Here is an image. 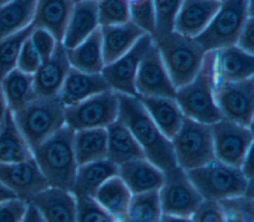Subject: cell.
I'll return each instance as SVG.
<instances>
[{"mask_svg":"<svg viewBox=\"0 0 254 222\" xmlns=\"http://www.w3.org/2000/svg\"><path fill=\"white\" fill-rule=\"evenodd\" d=\"M118 119L131 131L145 157L163 171L178 166L171 140L162 133L138 97L118 94Z\"/></svg>","mask_w":254,"mask_h":222,"instance_id":"cell-1","label":"cell"},{"mask_svg":"<svg viewBox=\"0 0 254 222\" xmlns=\"http://www.w3.org/2000/svg\"><path fill=\"white\" fill-rule=\"evenodd\" d=\"M74 130L64 125L33 150V156L50 186L71 191L77 161L73 146Z\"/></svg>","mask_w":254,"mask_h":222,"instance_id":"cell-2","label":"cell"},{"mask_svg":"<svg viewBox=\"0 0 254 222\" xmlns=\"http://www.w3.org/2000/svg\"><path fill=\"white\" fill-rule=\"evenodd\" d=\"M175 99L186 117L207 124L222 118L214 100L213 52H206L197 74L177 89Z\"/></svg>","mask_w":254,"mask_h":222,"instance_id":"cell-3","label":"cell"},{"mask_svg":"<svg viewBox=\"0 0 254 222\" xmlns=\"http://www.w3.org/2000/svg\"><path fill=\"white\" fill-rule=\"evenodd\" d=\"M203 200L223 201L248 195L249 179L241 167H235L214 158L207 164L186 171Z\"/></svg>","mask_w":254,"mask_h":222,"instance_id":"cell-4","label":"cell"},{"mask_svg":"<svg viewBox=\"0 0 254 222\" xmlns=\"http://www.w3.org/2000/svg\"><path fill=\"white\" fill-rule=\"evenodd\" d=\"M12 113L32 152L65 125L64 106L57 97H37L21 110Z\"/></svg>","mask_w":254,"mask_h":222,"instance_id":"cell-5","label":"cell"},{"mask_svg":"<svg viewBox=\"0 0 254 222\" xmlns=\"http://www.w3.org/2000/svg\"><path fill=\"white\" fill-rule=\"evenodd\" d=\"M153 41L176 89L193 79L206 54L194 38L186 37L173 31Z\"/></svg>","mask_w":254,"mask_h":222,"instance_id":"cell-6","label":"cell"},{"mask_svg":"<svg viewBox=\"0 0 254 222\" xmlns=\"http://www.w3.org/2000/svg\"><path fill=\"white\" fill-rule=\"evenodd\" d=\"M250 17L252 0H223L207 27L194 39L205 53L235 45Z\"/></svg>","mask_w":254,"mask_h":222,"instance_id":"cell-7","label":"cell"},{"mask_svg":"<svg viewBox=\"0 0 254 222\" xmlns=\"http://www.w3.org/2000/svg\"><path fill=\"white\" fill-rule=\"evenodd\" d=\"M171 142L177 165L186 171L201 167L215 158L210 124L185 116Z\"/></svg>","mask_w":254,"mask_h":222,"instance_id":"cell-8","label":"cell"},{"mask_svg":"<svg viewBox=\"0 0 254 222\" xmlns=\"http://www.w3.org/2000/svg\"><path fill=\"white\" fill-rule=\"evenodd\" d=\"M118 94L112 90L64 107L65 124L74 131L106 127L118 118Z\"/></svg>","mask_w":254,"mask_h":222,"instance_id":"cell-9","label":"cell"},{"mask_svg":"<svg viewBox=\"0 0 254 222\" xmlns=\"http://www.w3.org/2000/svg\"><path fill=\"white\" fill-rule=\"evenodd\" d=\"M213 151L217 160L241 167L251 154L253 133L251 126H245L226 118L210 124Z\"/></svg>","mask_w":254,"mask_h":222,"instance_id":"cell-10","label":"cell"},{"mask_svg":"<svg viewBox=\"0 0 254 222\" xmlns=\"http://www.w3.org/2000/svg\"><path fill=\"white\" fill-rule=\"evenodd\" d=\"M158 192L163 214L191 217L203 200L186 170L179 166L164 171V182Z\"/></svg>","mask_w":254,"mask_h":222,"instance_id":"cell-11","label":"cell"},{"mask_svg":"<svg viewBox=\"0 0 254 222\" xmlns=\"http://www.w3.org/2000/svg\"><path fill=\"white\" fill-rule=\"evenodd\" d=\"M214 100L223 118L245 126H252L254 78L214 85Z\"/></svg>","mask_w":254,"mask_h":222,"instance_id":"cell-12","label":"cell"},{"mask_svg":"<svg viewBox=\"0 0 254 222\" xmlns=\"http://www.w3.org/2000/svg\"><path fill=\"white\" fill-rule=\"evenodd\" d=\"M152 43V37L145 34L127 53L103 67L101 75L110 90L117 94L138 97L135 90L137 70L142 57Z\"/></svg>","mask_w":254,"mask_h":222,"instance_id":"cell-13","label":"cell"},{"mask_svg":"<svg viewBox=\"0 0 254 222\" xmlns=\"http://www.w3.org/2000/svg\"><path fill=\"white\" fill-rule=\"evenodd\" d=\"M135 90L138 97H176L177 89L169 77L154 41L140 61L135 79Z\"/></svg>","mask_w":254,"mask_h":222,"instance_id":"cell-14","label":"cell"},{"mask_svg":"<svg viewBox=\"0 0 254 222\" xmlns=\"http://www.w3.org/2000/svg\"><path fill=\"white\" fill-rule=\"evenodd\" d=\"M0 182L11 190L16 198L28 203L50 186L34 156L20 162L0 164Z\"/></svg>","mask_w":254,"mask_h":222,"instance_id":"cell-15","label":"cell"},{"mask_svg":"<svg viewBox=\"0 0 254 222\" xmlns=\"http://www.w3.org/2000/svg\"><path fill=\"white\" fill-rule=\"evenodd\" d=\"M213 52L214 85L243 81L253 78L254 56L236 45Z\"/></svg>","mask_w":254,"mask_h":222,"instance_id":"cell-16","label":"cell"},{"mask_svg":"<svg viewBox=\"0 0 254 222\" xmlns=\"http://www.w3.org/2000/svg\"><path fill=\"white\" fill-rule=\"evenodd\" d=\"M70 68L66 49L63 43L58 42L50 58L43 61L33 75L37 97H57Z\"/></svg>","mask_w":254,"mask_h":222,"instance_id":"cell-17","label":"cell"},{"mask_svg":"<svg viewBox=\"0 0 254 222\" xmlns=\"http://www.w3.org/2000/svg\"><path fill=\"white\" fill-rule=\"evenodd\" d=\"M29 203L36 207L44 222H76V199L71 191L49 186Z\"/></svg>","mask_w":254,"mask_h":222,"instance_id":"cell-18","label":"cell"},{"mask_svg":"<svg viewBox=\"0 0 254 222\" xmlns=\"http://www.w3.org/2000/svg\"><path fill=\"white\" fill-rule=\"evenodd\" d=\"M219 5L217 0H183L176 17L174 32L195 38L207 27Z\"/></svg>","mask_w":254,"mask_h":222,"instance_id":"cell-19","label":"cell"},{"mask_svg":"<svg viewBox=\"0 0 254 222\" xmlns=\"http://www.w3.org/2000/svg\"><path fill=\"white\" fill-rule=\"evenodd\" d=\"M108 90L110 88L101 73H85L70 68L57 98L64 107H68Z\"/></svg>","mask_w":254,"mask_h":222,"instance_id":"cell-20","label":"cell"},{"mask_svg":"<svg viewBox=\"0 0 254 222\" xmlns=\"http://www.w3.org/2000/svg\"><path fill=\"white\" fill-rule=\"evenodd\" d=\"M73 6L72 0H36L32 25L48 31L62 43Z\"/></svg>","mask_w":254,"mask_h":222,"instance_id":"cell-21","label":"cell"},{"mask_svg":"<svg viewBox=\"0 0 254 222\" xmlns=\"http://www.w3.org/2000/svg\"><path fill=\"white\" fill-rule=\"evenodd\" d=\"M118 175L132 194L159 191L164 182V171L147 158H138L119 165Z\"/></svg>","mask_w":254,"mask_h":222,"instance_id":"cell-22","label":"cell"},{"mask_svg":"<svg viewBox=\"0 0 254 222\" xmlns=\"http://www.w3.org/2000/svg\"><path fill=\"white\" fill-rule=\"evenodd\" d=\"M100 34L104 64L108 65L127 53L146 33L129 20L122 24L100 26Z\"/></svg>","mask_w":254,"mask_h":222,"instance_id":"cell-23","label":"cell"},{"mask_svg":"<svg viewBox=\"0 0 254 222\" xmlns=\"http://www.w3.org/2000/svg\"><path fill=\"white\" fill-rule=\"evenodd\" d=\"M99 28L97 2L80 1L74 3L68 20L63 45L66 50L72 49Z\"/></svg>","mask_w":254,"mask_h":222,"instance_id":"cell-24","label":"cell"},{"mask_svg":"<svg viewBox=\"0 0 254 222\" xmlns=\"http://www.w3.org/2000/svg\"><path fill=\"white\" fill-rule=\"evenodd\" d=\"M138 99L162 133L171 140L185 117L176 99L145 96H139Z\"/></svg>","mask_w":254,"mask_h":222,"instance_id":"cell-25","label":"cell"},{"mask_svg":"<svg viewBox=\"0 0 254 222\" xmlns=\"http://www.w3.org/2000/svg\"><path fill=\"white\" fill-rule=\"evenodd\" d=\"M107 134V158L118 166L145 154L128 127L118 118L105 127Z\"/></svg>","mask_w":254,"mask_h":222,"instance_id":"cell-26","label":"cell"},{"mask_svg":"<svg viewBox=\"0 0 254 222\" xmlns=\"http://www.w3.org/2000/svg\"><path fill=\"white\" fill-rule=\"evenodd\" d=\"M118 174V165L107 157L77 166L71 192L75 197H93L99 186Z\"/></svg>","mask_w":254,"mask_h":222,"instance_id":"cell-27","label":"cell"},{"mask_svg":"<svg viewBox=\"0 0 254 222\" xmlns=\"http://www.w3.org/2000/svg\"><path fill=\"white\" fill-rule=\"evenodd\" d=\"M71 68L85 73H101L105 66L102 53L100 26L72 49L66 50Z\"/></svg>","mask_w":254,"mask_h":222,"instance_id":"cell-28","label":"cell"},{"mask_svg":"<svg viewBox=\"0 0 254 222\" xmlns=\"http://www.w3.org/2000/svg\"><path fill=\"white\" fill-rule=\"evenodd\" d=\"M33 157V152L20 131L13 113L8 111L0 127V164H10Z\"/></svg>","mask_w":254,"mask_h":222,"instance_id":"cell-29","label":"cell"},{"mask_svg":"<svg viewBox=\"0 0 254 222\" xmlns=\"http://www.w3.org/2000/svg\"><path fill=\"white\" fill-rule=\"evenodd\" d=\"M132 193L117 174L103 182L93 195L95 201L118 222L124 219Z\"/></svg>","mask_w":254,"mask_h":222,"instance_id":"cell-30","label":"cell"},{"mask_svg":"<svg viewBox=\"0 0 254 222\" xmlns=\"http://www.w3.org/2000/svg\"><path fill=\"white\" fill-rule=\"evenodd\" d=\"M0 86L9 111L15 112L37 98L33 75L24 73L17 68L8 73Z\"/></svg>","mask_w":254,"mask_h":222,"instance_id":"cell-31","label":"cell"},{"mask_svg":"<svg viewBox=\"0 0 254 222\" xmlns=\"http://www.w3.org/2000/svg\"><path fill=\"white\" fill-rule=\"evenodd\" d=\"M73 146L78 165L106 158L107 134L105 127L74 131Z\"/></svg>","mask_w":254,"mask_h":222,"instance_id":"cell-32","label":"cell"},{"mask_svg":"<svg viewBox=\"0 0 254 222\" xmlns=\"http://www.w3.org/2000/svg\"><path fill=\"white\" fill-rule=\"evenodd\" d=\"M36 0H11L0 6V40L30 26Z\"/></svg>","mask_w":254,"mask_h":222,"instance_id":"cell-33","label":"cell"},{"mask_svg":"<svg viewBox=\"0 0 254 222\" xmlns=\"http://www.w3.org/2000/svg\"><path fill=\"white\" fill-rule=\"evenodd\" d=\"M162 215L158 191L133 194L122 222H159Z\"/></svg>","mask_w":254,"mask_h":222,"instance_id":"cell-34","label":"cell"},{"mask_svg":"<svg viewBox=\"0 0 254 222\" xmlns=\"http://www.w3.org/2000/svg\"><path fill=\"white\" fill-rule=\"evenodd\" d=\"M34 27L25 29L0 40V81L17 68V61L24 42L30 37Z\"/></svg>","mask_w":254,"mask_h":222,"instance_id":"cell-35","label":"cell"},{"mask_svg":"<svg viewBox=\"0 0 254 222\" xmlns=\"http://www.w3.org/2000/svg\"><path fill=\"white\" fill-rule=\"evenodd\" d=\"M183 0H153L155 12V31L153 40L160 39L174 31L177 14Z\"/></svg>","mask_w":254,"mask_h":222,"instance_id":"cell-36","label":"cell"},{"mask_svg":"<svg viewBox=\"0 0 254 222\" xmlns=\"http://www.w3.org/2000/svg\"><path fill=\"white\" fill-rule=\"evenodd\" d=\"M99 26L122 24L130 20L129 4L126 0L97 1Z\"/></svg>","mask_w":254,"mask_h":222,"instance_id":"cell-37","label":"cell"},{"mask_svg":"<svg viewBox=\"0 0 254 222\" xmlns=\"http://www.w3.org/2000/svg\"><path fill=\"white\" fill-rule=\"evenodd\" d=\"M75 199L76 222H118L93 197L77 196Z\"/></svg>","mask_w":254,"mask_h":222,"instance_id":"cell-38","label":"cell"},{"mask_svg":"<svg viewBox=\"0 0 254 222\" xmlns=\"http://www.w3.org/2000/svg\"><path fill=\"white\" fill-rule=\"evenodd\" d=\"M130 21L146 34L152 36L155 31V12L153 0H143L129 5Z\"/></svg>","mask_w":254,"mask_h":222,"instance_id":"cell-39","label":"cell"},{"mask_svg":"<svg viewBox=\"0 0 254 222\" xmlns=\"http://www.w3.org/2000/svg\"><path fill=\"white\" fill-rule=\"evenodd\" d=\"M190 218L192 222H227L220 202L213 200H202Z\"/></svg>","mask_w":254,"mask_h":222,"instance_id":"cell-40","label":"cell"},{"mask_svg":"<svg viewBox=\"0 0 254 222\" xmlns=\"http://www.w3.org/2000/svg\"><path fill=\"white\" fill-rule=\"evenodd\" d=\"M30 40L42 62L50 58L58 43L51 33L40 28L33 29L30 35Z\"/></svg>","mask_w":254,"mask_h":222,"instance_id":"cell-41","label":"cell"},{"mask_svg":"<svg viewBox=\"0 0 254 222\" xmlns=\"http://www.w3.org/2000/svg\"><path fill=\"white\" fill-rule=\"evenodd\" d=\"M29 203L19 198H11L0 202V222H22Z\"/></svg>","mask_w":254,"mask_h":222,"instance_id":"cell-42","label":"cell"},{"mask_svg":"<svg viewBox=\"0 0 254 222\" xmlns=\"http://www.w3.org/2000/svg\"><path fill=\"white\" fill-rule=\"evenodd\" d=\"M42 63L40 56L38 55L37 51L35 50L30 37L24 42L19 57L17 61V69L27 73L34 75L35 72L38 70Z\"/></svg>","mask_w":254,"mask_h":222,"instance_id":"cell-43","label":"cell"},{"mask_svg":"<svg viewBox=\"0 0 254 222\" xmlns=\"http://www.w3.org/2000/svg\"><path fill=\"white\" fill-rule=\"evenodd\" d=\"M235 45L241 50L254 55L253 49V16L250 17L241 29Z\"/></svg>","mask_w":254,"mask_h":222,"instance_id":"cell-44","label":"cell"},{"mask_svg":"<svg viewBox=\"0 0 254 222\" xmlns=\"http://www.w3.org/2000/svg\"><path fill=\"white\" fill-rule=\"evenodd\" d=\"M22 222H44V220L36 207L29 203L26 215Z\"/></svg>","mask_w":254,"mask_h":222,"instance_id":"cell-45","label":"cell"},{"mask_svg":"<svg viewBox=\"0 0 254 222\" xmlns=\"http://www.w3.org/2000/svg\"><path fill=\"white\" fill-rule=\"evenodd\" d=\"M159 222H192L190 217H183V216H176L170 214H163Z\"/></svg>","mask_w":254,"mask_h":222,"instance_id":"cell-46","label":"cell"},{"mask_svg":"<svg viewBox=\"0 0 254 222\" xmlns=\"http://www.w3.org/2000/svg\"><path fill=\"white\" fill-rule=\"evenodd\" d=\"M8 111H9V109H8L7 104H6V101H5L4 95H3L2 90H1V86H0V127L2 126V124L4 122Z\"/></svg>","mask_w":254,"mask_h":222,"instance_id":"cell-47","label":"cell"},{"mask_svg":"<svg viewBox=\"0 0 254 222\" xmlns=\"http://www.w3.org/2000/svg\"><path fill=\"white\" fill-rule=\"evenodd\" d=\"M11 198H16V196L2 182H0V202Z\"/></svg>","mask_w":254,"mask_h":222,"instance_id":"cell-48","label":"cell"},{"mask_svg":"<svg viewBox=\"0 0 254 222\" xmlns=\"http://www.w3.org/2000/svg\"><path fill=\"white\" fill-rule=\"evenodd\" d=\"M128 2V4H134V3H137V2H140V1H143V0H126Z\"/></svg>","mask_w":254,"mask_h":222,"instance_id":"cell-49","label":"cell"},{"mask_svg":"<svg viewBox=\"0 0 254 222\" xmlns=\"http://www.w3.org/2000/svg\"><path fill=\"white\" fill-rule=\"evenodd\" d=\"M9 1H11V0H0V6H2V5H4L5 3H7V2H9Z\"/></svg>","mask_w":254,"mask_h":222,"instance_id":"cell-50","label":"cell"},{"mask_svg":"<svg viewBox=\"0 0 254 222\" xmlns=\"http://www.w3.org/2000/svg\"><path fill=\"white\" fill-rule=\"evenodd\" d=\"M74 3H76V2H80V1H86V0H72ZM89 1H99V0H89Z\"/></svg>","mask_w":254,"mask_h":222,"instance_id":"cell-51","label":"cell"},{"mask_svg":"<svg viewBox=\"0 0 254 222\" xmlns=\"http://www.w3.org/2000/svg\"><path fill=\"white\" fill-rule=\"evenodd\" d=\"M217 1H219V2H221V1H223V0H217Z\"/></svg>","mask_w":254,"mask_h":222,"instance_id":"cell-52","label":"cell"}]
</instances>
